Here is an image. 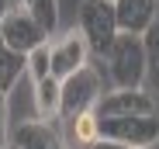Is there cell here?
Returning <instances> with one entry per match:
<instances>
[{"instance_id": "7c38bea8", "label": "cell", "mask_w": 159, "mask_h": 149, "mask_svg": "<svg viewBox=\"0 0 159 149\" xmlns=\"http://www.w3.org/2000/svg\"><path fill=\"white\" fill-rule=\"evenodd\" d=\"M24 73H28V56H24V52H14V49L0 38V90L11 94Z\"/></svg>"}, {"instance_id": "ba28073f", "label": "cell", "mask_w": 159, "mask_h": 149, "mask_svg": "<svg viewBox=\"0 0 159 149\" xmlns=\"http://www.w3.org/2000/svg\"><path fill=\"white\" fill-rule=\"evenodd\" d=\"M7 142L17 146V149H69V146L59 139V132L52 128L45 118H38V121H21V125L11 132Z\"/></svg>"}, {"instance_id": "4fadbf2b", "label": "cell", "mask_w": 159, "mask_h": 149, "mask_svg": "<svg viewBox=\"0 0 159 149\" xmlns=\"http://www.w3.org/2000/svg\"><path fill=\"white\" fill-rule=\"evenodd\" d=\"M59 101H62V80H56L48 73L45 80L35 83V108H38V118L52 121V118H59Z\"/></svg>"}, {"instance_id": "277c9868", "label": "cell", "mask_w": 159, "mask_h": 149, "mask_svg": "<svg viewBox=\"0 0 159 149\" xmlns=\"http://www.w3.org/2000/svg\"><path fill=\"white\" fill-rule=\"evenodd\" d=\"M100 139H114L135 149L159 146V114H121V118H100Z\"/></svg>"}, {"instance_id": "52a82bcc", "label": "cell", "mask_w": 159, "mask_h": 149, "mask_svg": "<svg viewBox=\"0 0 159 149\" xmlns=\"http://www.w3.org/2000/svg\"><path fill=\"white\" fill-rule=\"evenodd\" d=\"M90 56H93V52H90L83 31L73 28V31H66L59 42L48 45V69H52V77H56V80H66L69 73H76L80 66H87Z\"/></svg>"}, {"instance_id": "9a60e30c", "label": "cell", "mask_w": 159, "mask_h": 149, "mask_svg": "<svg viewBox=\"0 0 159 149\" xmlns=\"http://www.w3.org/2000/svg\"><path fill=\"white\" fill-rule=\"evenodd\" d=\"M48 73H52V69H48V42H45V45L35 49V52H28V77L38 83V80L48 77Z\"/></svg>"}, {"instance_id": "6da1fadb", "label": "cell", "mask_w": 159, "mask_h": 149, "mask_svg": "<svg viewBox=\"0 0 159 149\" xmlns=\"http://www.w3.org/2000/svg\"><path fill=\"white\" fill-rule=\"evenodd\" d=\"M104 66H107V77H111V87H145V45H142V35H128L121 31L111 49L104 52Z\"/></svg>"}, {"instance_id": "9c48e42d", "label": "cell", "mask_w": 159, "mask_h": 149, "mask_svg": "<svg viewBox=\"0 0 159 149\" xmlns=\"http://www.w3.org/2000/svg\"><path fill=\"white\" fill-rule=\"evenodd\" d=\"M114 11H118V28L128 35H145V28L152 24L156 11H159V0H114Z\"/></svg>"}, {"instance_id": "44dd1931", "label": "cell", "mask_w": 159, "mask_h": 149, "mask_svg": "<svg viewBox=\"0 0 159 149\" xmlns=\"http://www.w3.org/2000/svg\"><path fill=\"white\" fill-rule=\"evenodd\" d=\"M152 149H156V146H152Z\"/></svg>"}, {"instance_id": "d6986e66", "label": "cell", "mask_w": 159, "mask_h": 149, "mask_svg": "<svg viewBox=\"0 0 159 149\" xmlns=\"http://www.w3.org/2000/svg\"><path fill=\"white\" fill-rule=\"evenodd\" d=\"M7 149H17V146H11V142H7Z\"/></svg>"}, {"instance_id": "2e32d148", "label": "cell", "mask_w": 159, "mask_h": 149, "mask_svg": "<svg viewBox=\"0 0 159 149\" xmlns=\"http://www.w3.org/2000/svg\"><path fill=\"white\" fill-rule=\"evenodd\" d=\"M7 139H11V132H7V94L0 90V149H7Z\"/></svg>"}, {"instance_id": "ac0fdd59", "label": "cell", "mask_w": 159, "mask_h": 149, "mask_svg": "<svg viewBox=\"0 0 159 149\" xmlns=\"http://www.w3.org/2000/svg\"><path fill=\"white\" fill-rule=\"evenodd\" d=\"M7 7H11L7 0H0V21H4V14H7Z\"/></svg>"}, {"instance_id": "5bb4252c", "label": "cell", "mask_w": 159, "mask_h": 149, "mask_svg": "<svg viewBox=\"0 0 159 149\" xmlns=\"http://www.w3.org/2000/svg\"><path fill=\"white\" fill-rule=\"evenodd\" d=\"M28 11L42 24V31L48 38L56 35V28H59V0H28Z\"/></svg>"}, {"instance_id": "30bf717a", "label": "cell", "mask_w": 159, "mask_h": 149, "mask_svg": "<svg viewBox=\"0 0 159 149\" xmlns=\"http://www.w3.org/2000/svg\"><path fill=\"white\" fill-rule=\"evenodd\" d=\"M66 139H69V149H90L100 139V114H97V108L66 118Z\"/></svg>"}, {"instance_id": "e0dca14e", "label": "cell", "mask_w": 159, "mask_h": 149, "mask_svg": "<svg viewBox=\"0 0 159 149\" xmlns=\"http://www.w3.org/2000/svg\"><path fill=\"white\" fill-rule=\"evenodd\" d=\"M90 149H135V146H125V142H114V139H97Z\"/></svg>"}, {"instance_id": "8992f818", "label": "cell", "mask_w": 159, "mask_h": 149, "mask_svg": "<svg viewBox=\"0 0 159 149\" xmlns=\"http://www.w3.org/2000/svg\"><path fill=\"white\" fill-rule=\"evenodd\" d=\"M100 118H121V114H159V101L145 87H111L97 101Z\"/></svg>"}, {"instance_id": "7a4b0ae2", "label": "cell", "mask_w": 159, "mask_h": 149, "mask_svg": "<svg viewBox=\"0 0 159 149\" xmlns=\"http://www.w3.org/2000/svg\"><path fill=\"white\" fill-rule=\"evenodd\" d=\"M80 31H83L90 52L97 59H104V52L111 49V42L121 35L114 0H83V4H80Z\"/></svg>"}, {"instance_id": "5b68a950", "label": "cell", "mask_w": 159, "mask_h": 149, "mask_svg": "<svg viewBox=\"0 0 159 149\" xmlns=\"http://www.w3.org/2000/svg\"><path fill=\"white\" fill-rule=\"evenodd\" d=\"M0 38H4L14 52H24V56L48 42V35L42 31V24L31 17L28 4H21V0H17L14 7H7L4 21H0Z\"/></svg>"}, {"instance_id": "ffe728a7", "label": "cell", "mask_w": 159, "mask_h": 149, "mask_svg": "<svg viewBox=\"0 0 159 149\" xmlns=\"http://www.w3.org/2000/svg\"><path fill=\"white\" fill-rule=\"evenodd\" d=\"M24 4H28V0H24Z\"/></svg>"}, {"instance_id": "8fae6325", "label": "cell", "mask_w": 159, "mask_h": 149, "mask_svg": "<svg viewBox=\"0 0 159 149\" xmlns=\"http://www.w3.org/2000/svg\"><path fill=\"white\" fill-rule=\"evenodd\" d=\"M142 45H145V66H149V73H145V90L159 101V11H156L152 24H149L145 35H142Z\"/></svg>"}, {"instance_id": "3957f363", "label": "cell", "mask_w": 159, "mask_h": 149, "mask_svg": "<svg viewBox=\"0 0 159 149\" xmlns=\"http://www.w3.org/2000/svg\"><path fill=\"white\" fill-rule=\"evenodd\" d=\"M104 97V80L100 73L87 63L80 66L76 73H69V77L62 80V101H59V121L80 114V111H90L97 108V101Z\"/></svg>"}]
</instances>
